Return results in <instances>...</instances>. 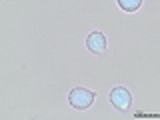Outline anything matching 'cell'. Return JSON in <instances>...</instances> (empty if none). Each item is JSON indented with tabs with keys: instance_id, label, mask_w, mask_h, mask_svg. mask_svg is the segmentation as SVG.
<instances>
[{
	"instance_id": "7a4b0ae2",
	"label": "cell",
	"mask_w": 160,
	"mask_h": 120,
	"mask_svg": "<svg viewBox=\"0 0 160 120\" xmlns=\"http://www.w3.org/2000/svg\"><path fill=\"white\" fill-rule=\"evenodd\" d=\"M110 102H112V106L120 110V112H124V110L130 108V104H132V94H130L128 88L124 86H116L110 90Z\"/></svg>"
},
{
	"instance_id": "6da1fadb",
	"label": "cell",
	"mask_w": 160,
	"mask_h": 120,
	"mask_svg": "<svg viewBox=\"0 0 160 120\" xmlns=\"http://www.w3.org/2000/svg\"><path fill=\"white\" fill-rule=\"evenodd\" d=\"M94 98H96V94H94L92 90H88V88H74V90H70V94H68L70 106L76 108V110L90 108L92 102H94Z\"/></svg>"
},
{
	"instance_id": "277c9868",
	"label": "cell",
	"mask_w": 160,
	"mask_h": 120,
	"mask_svg": "<svg viewBox=\"0 0 160 120\" xmlns=\"http://www.w3.org/2000/svg\"><path fill=\"white\" fill-rule=\"evenodd\" d=\"M120 8L126 10V12H134V10L140 8V4H142V0H118Z\"/></svg>"
},
{
	"instance_id": "3957f363",
	"label": "cell",
	"mask_w": 160,
	"mask_h": 120,
	"mask_svg": "<svg viewBox=\"0 0 160 120\" xmlns=\"http://www.w3.org/2000/svg\"><path fill=\"white\" fill-rule=\"evenodd\" d=\"M86 46H88L90 52L100 54V52L106 50V38H104L102 32H90L88 38H86Z\"/></svg>"
}]
</instances>
